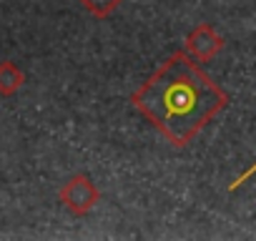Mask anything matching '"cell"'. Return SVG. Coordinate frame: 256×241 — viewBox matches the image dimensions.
I'll return each instance as SVG.
<instances>
[{"instance_id":"1","label":"cell","mask_w":256,"mask_h":241,"mask_svg":"<svg viewBox=\"0 0 256 241\" xmlns=\"http://www.w3.org/2000/svg\"><path fill=\"white\" fill-rule=\"evenodd\" d=\"M131 103L174 148H186L226 110L228 93L186 50H176L131 93Z\"/></svg>"},{"instance_id":"2","label":"cell","mask_w":256,"mask_h":241,"mask_svg":"<svg viewBox=\"0 0 256 241\" xmlns=\"http://www.w3.org/2000/svg\"><path fill=\"white\" fill-rule=\"evenodd\" d=\"M58 201L68 208V214L80 218L96 208V204L100 201V191L88 174H76L58 188Z\"/></svg>"},{"instance_id":"3","label":"cell","mask_w":256,"mask_h":241,"mask_svg":"<svg viewBox=\"0 0 256 241\" xmlns=\"http://www.w3.org/2000/svg\"><path fill=\"white\" fill-rule=\"evenodd\" d=\"M224 48H226V38L218 36L211 23H198V26L191 28L188 36L184 38V50H186L194 60H198V63L214 60Z\"/></svg>"},{"instance_id":"4","label":"cell","mask_w":256,"mask_h":241,"mask_svg":"<svg viewBox=\"0 0 256 241\" xmlns=\"http://www.w3.org/2000/svg\"><path fill=\"white\" fill-rule=\"evenodd\" d=\"M23 86H26V73H23V68H18L13 60H3V63H0V96L10 98V96H16Z\"/></svg>"},{"instance_id":"5","label":"cell","mask_w":256,"mask_h":241,"mask_svg":"<svg viewBox=\"0 0 256 241\" xmlns=\"http://www.w3.org/2000/svg\"><path fill=\"white\" fill-rule=\"evenodd\" d=\"M78 3H80L96 20H106V18H110V16L120 8L123 0H78Z\"/></svg>"},{"instance_id":"6","label":"cell","mask_w":256,"mask_h":241,"mask_svg":"<svg viewBox=\"0 0 256 241\" xmlns=\"http://www.w3.org/2000/svg\"><path fill=\"white\" fill-rule=\"evenodd\" d=\"M251 176H256V164H251V166H248V168H246V171H244L241 176H236V178H234V181L228 184V194L238 191V188H241V186H244V184H246V181L251 178Z\"/></svg>"}]
</instances>
